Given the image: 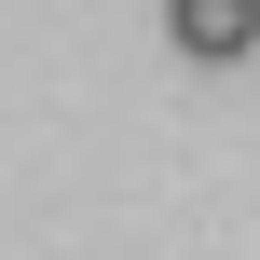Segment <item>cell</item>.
Segmentation results:
<instances>
[{"instance_id":"1","label":"cell","mask_w":260,"mask_h":260,"mask_svg":"<svg viewBox=\"0 0 260 260\" xmlns=\"http://www.w3.org/2000/svg\"><path fill=\"white\" fill-rule=\"evenodd\" d=\"M165 41L192 69H247L260 55V0H165Z\"/></svg>"}]
</instances>
